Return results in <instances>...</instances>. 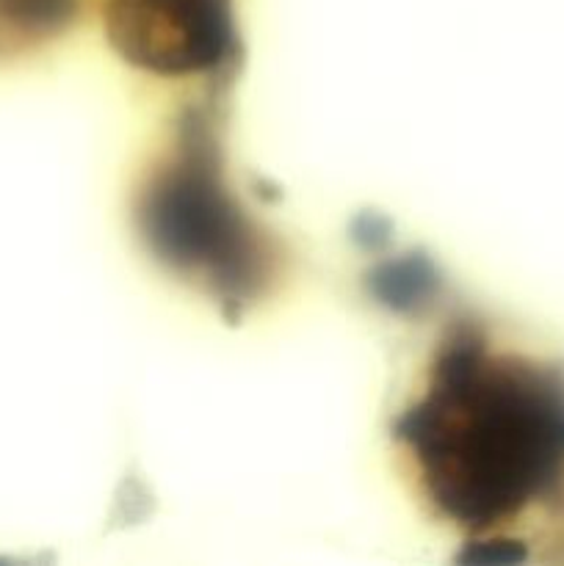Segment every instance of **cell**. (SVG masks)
Instances as JSON below:
<instances>
[{
    "mask_svg": "<svg viewBox=\"0 0 564 566\" xmlns=\"http://www.w3.org/2000/svg\"><path fill=\"white\" fill-rule=\"evenodd\" d=\"M431 506L468 534L564 509V368L453 321L393 426Z\"/></svg>",
    "mask_w": 564,
    "mask_h": 566,
    "instance_id": "6da1fadb",
    "label": "cell"
},
{
    "mask_svg": "<svg viewBox=\"0 0 564 566\" xmlns=\"http://www.w3.org/2000/svg\"><path fill=\"white\" fill-rule=\"evenodd\" d=\"M81 0H0V53L64 31Z\"/></svg>",
    "mask_w": 564,
    "mask_h": 566,
    "instance_id": "277c9868",
    "label": "cell"
},
{
    "mask_svg": "<svg viewBox=\"0 0 564 566\" xmlns=\"http://www.w3.org/2000/svg\"><path fill=\"white\" fill-rule=\"evenodd\" d=\"M136 224L155 260L238 318L274 282L280 249L224 180L213 105H191L136 197Z\"/></svg>",
    "mask_w": 564,
    "mask_h": 566,
    "instance_id": "7a4b0ae2",
    "label": "cell"
},
{
    "mask_svg": "<svg viewBox=\"0 0 564 566\" xmlns=\"http://www.w3.org/2000/svg\"><path fill=\"white\" fill-rule=\"evenodd\" d=\"M103 22L111 48L153 75L232 81L241 64L232 0H103Z\"/></svg>",
    "mask_w": 564,
    "mask_h": 566,
    "instance_id": "3957f363",
    "label": "cell"
},
{
    "mask_svg": "<svg viewBox=\"0 0 564 566\" xmlns=\"http://www.w3.org/2000/svg\"><path fill=\"white\" fill-rule=\"evenodd\" d=\"M370 291L376 293L379 302L390 304L398 313H404V310L418 313L420 307L431 304L429 298L437 291V271L426 258L409 254L398 263L379 265L370 276Z\"/></svg>",
    "mask_w": 564,
    "mask_h": 566,
    "instance_id": "5b68a950",
    "label": "cell"
}]
</instances>
